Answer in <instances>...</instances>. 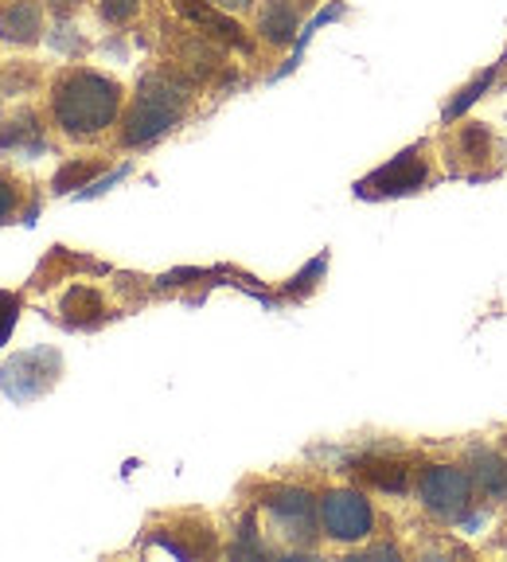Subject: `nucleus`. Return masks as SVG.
<instances>
[{
    "mask_svg": "<svg viewBox=\"0 0 507 562\" xmlns=\"http://www.w3.org/2000/svg\"><path fill=\"white\" fill-rule=\"evenodd\" d=\"M122 98V82L110 79V75H98V70L87 67H67L52 82V122L75 140L98 137V133H105L117 122Z\"/></svg>",
    "mask_w": 507,
    "mask_h": 562,
    "instance_id": "1",
    "label": "nucleus"
},
{
    "mask_svg": "<svg viewBox=\"0 0 507 562\" xmlns=\"http://www.w3.org/2000/svg\"><path fill=\"white\" fill-rule=\"evenodd\" d=\"M184 114H188L184 79L180 75H165V70H153V75L140 79L137 94H133L129 110L122 117L117 140H122L125 149L153 145V140H160L168 130H176V125L184 122Z\"/></svg>",
    "mask_w": 507,
    "mask_h": 562,
    "instance_id": "2",
    "label": "nucleus"
},
{
    "mask_svg": "<svg viewBox=\"0 0 507 562\" xmlns=\"http://www.w3.org/2000/svg\"><path fill=\"white\" fill-rule=\"evenodd\" d=\"M63 371L59 351L52 348H32L16 351L4 368H0V391L12 398V403H35L40 395H47Z\"/></svg>",
    "mask_w": 507,
    "mask_h": 562,
    "instance_id": "3",
    "label": "nucleus"
},
{
    "mask_svg": "<svg viewBox=\"0 0 507 562\" xmlns=\"http://www.w3.org/2000/svg\"><path fill=\"white\" fill-rule=\"evenodd\" d=\"M262 508L270 516V527L289 547L316 543V516H320V508H316L305 488H270Z\"/></svg>",
    "mask_w": 507,
    "mask_h": 562,
    "instance_id": "4",
    "label": "nucleus"
},
{
    "mask_svg": "<svg viewBox=\"0 0 507 562\" xmlns=\"http://www.w3.org/2000/svg\"><path fill=\"white\" fill-rule=\"evenodd\" d=\"M371 524H375V512H371V504H368L363 492L336 488L320 501V527H324V536L336 539V543L368 539Z\"/></svg>",
    "mask_w": 507,
    "mask_h": 562,
    "instance_id": "5",
    "label": "nucleus"
},
{
    "mask_svg": "<svg viewBox=\"0 0 507 562\" xmlns=\"http://www.w3.org/2000/svg\"><path fill=\"white\" fill-rule=\"evenodd\" d=\"M421 504L441 519H461L473 504V476L457 465H429L421 473Z\"/></svg>",
    "mask_w": 507,
    "mask_h": 562,
    "instance_id": "6",
    "label": "nucleus"
},
{
    "mask_svg": "<svg viewBox=\"0 0 507 562\" xmlns=\"http://www.w3.org/2000/svg\"><path fill=\"white\" fill-rule=\"evenodd\" d=\"M429 180V168L418 153H403V157H394L391 165H383L379 172H371L368 180H359L356 192L368 195V200H379V195H406V192H418L421 184Z\"/></svg>",
    "mask_w": 507,
    "mask_h": 562,
    "instance_id": "7",
    "label": "nucleus"
},
{
    "mask_svg": "<svg viewBox=\"0 0 507 562\" xmlns=\"http://www.w3.org/2000/svg\"><path fill=\"white\" fill-rule=\"evenodd\" d=\"M47 149V130L44 117L35 114L32 105H20L12 110L4 122H0V153L4 157H35V153Z\"/></svg>",
    "mask_w": 507,
    "mask_h": 562,
    "instance_id": "8",
    "label": "nucleus"
},
{
    "mask_svg": "<svg viewBox=\"0 0 507 562\" xmlns=\"http://www.w3.org/2000/svg\"><path fill=\"white\" fill-rule=\"evenodd\" d=\"M0 40L12 47H35L44 40V4L40 0H4L0 4Z\"/></svg>",
    "mask_w": 507,
    "mask_h": 562,
    "instance_id": "9",
    "label": "nucleus"
},
{
    "mask_svg": "<svg viewBox=\"0 0 507 562\" xmlns=\"http://www.w3.org/2000/svg\"><path fill=\"white\" fill-rule=\"evenodd\" d=\"M172 4H176V12H184V16L192 20L203 35H211V40L238 47V52H250L254 47L250 35L230 20V12H219L215 4H207V0H172Z\"/></svg>",
    "mask_w": 507,
    "mask_h": 562,
    "instance_id": "10",
    "label": "nucleus"
},
{
    "mask_svg": "<svg viewBox=\"0 0 507 562\" xmlns=\"http://www.w3.org/2000/svg\"><path fill=\"white\" fill-rule=\"evenodd\" d=\"M301 27V9L293 0H262L258 9V35H262L270 47H289L297 40Z\"/></svg>",
    "mask_w": 507,
    "mask_h": 562,
    "instance_id": "11",
    "label": "nucleus"
},
{
    "mask_svg": "<svg viewBox=\"0 0 507 562\" xmlns=\"http://www.w3.org/2000/svg\"><path fill=\"white\" fill-rule=\"evenodd\" d=\"M469 465H473V484L488 501H507V457L504 453L473 449V453H469Z\"/></svg>",
    "mask_w": 507,
    "mask_h": 562,
    "instance_id": "12",
    "label": "nucleus"
},
{
    "mask_svg": "<svg viewBox=\"0 0 507 562\" xmlns=\"http://www.w3.org/2000/svg\"><path fill=\"white\" fill-rule=\"evenodd\" d=\"M59 313H63V321H67V325L90 328L105 316V301H102V293H98L94 285H70V290L63 293V301H59Z\"/></svg>",
    "mask_w": 507,
    "mask_h": 562,
    "instance_id": "13",
    "label": "nucleus"
},
{
    "mask_svg": "<svg viewBox=\"0 0 507 562\" xmlns=\"http://www.w3.org/2000/svg\"><path fill=\"white\" fill-rule=\"evenodd\" d=\"M172 59H176L172 63L176 75H180V79H188V82L207 79L211 70L219 67V55L211 52L207 40H184V44H180V52H176Z\"/></svg>",
    "mask_w": 507,
    "mask_h": 562,
    "instance_id": "14",
    "label": "nucleus"
},
{
    "mask_svg": "<svg viewBox=\"0 0 507 562\" xmlns=\"http://www.w3.org/2000/svg\"><path fill=\"white\" fill-rule=\"evenodd\" d=\"M351 473H356L359 481H368V484H375V488H383V492H406V465H398V461L363 457V461H356V465H351Z\"/></svg>",
    "mask_w": 507,
    "mask_h": 562,
    "instance_id": "15",
    "label": "nucleus"
},
{
    "mask_svg": "<svg viewBox=\"0 0 507 562\" xmlns=\"http://www.w3.org/2000/svg\"><path fill=\"white\" fill-rule=\"evenodd\" d=\"M457 149H461L469 160H476V165H484V160H488V149H492V133L484 130V125H464V130L457 133Z\"/></svg>",
    "mask_w": 507,
    "mask_h": 562,
    "instance_id": "16",
    "label": "nucleus"
},
{
    "mask_svg": "<svg viewBox=\"0 0 507 562\" xmlns=\"http://www.w3.org/2000/svg\"><path fill=\"white\" fill-rule=\"evenodd\" d=\"M20 203H24V188H20V180L9 172H0V223L16 220Z\"/></svg>",
    "mask_w": 507,
    "mask_h": 562,
    "instance_id": "17",
    "label": "nucleus"
},
{
    "mask_svg": "<svg viewBox=\"0 0 507 562\" xmlns=\"http://www.w3.org/2000/svg\"><path fill=\"white\" fill-rule=\"evenodd\" d=\"M102 168V160H79V165H63L55 176V192H70V188H82L90 176Z\"/></svg>",
    "mask_w": 507,
    "mask_h": 562,
    "instance_id": "18",
    "label": "nucleus"
},
{
    "mask_svg": "<svg viewBox=\"0 0 507 562\" xmlns=\"http://www.w3.org/2000/svg\"><path fill=\"white\" fill-rule=\"evenodd\" d=\"M98 12H102L105 24L122 27V24H129V20H137L140 0H98Z\"/></svg>",
    "mask_w": 507,
    "mask_h": 562,
    "instance_id": "19",
    "label": "nucleus"
},
{
    "mask_svg": "<svg viewBox=\"0 0 507 562\" xmlns=\"http://www.w3.org/2000/svg\"><path fill=\"white\" fill-rule=\"evenodd\" d=\"M16 321H20V293L0 290V344H4L12 336Z\"/></svg>",
    "mask_w": 507,
    "mask_h": 562,
    "instance_id": "20",
    "label": "nucleus"
},
{
    "mask_svg": "<svg viewBox=\"0 0 507 562\" xmlns=\"http://www.w3.org/2000/svg\"><path fill=\"white\" fill-rule=\"evenodd\" d=\"M488 82H492V70H484V75H481V79H476V82H469V87L461 90V98H453V105H449V110H446L449 122H453V117L461 114V110H469V105H473L476 98H481V90H488Z\"/></svg>",
    "mask_w": 507,
    "mask_h": 562,
    "instance_id": "21",
    "label": "nucleus"
},
{
    "mask_svg": "<svg viewBox=\"0 0 507 562\" xmlns=\"http://www.w3.org/2000/svg\"><path fill=\"white\" fill-rule=\"evenodd\" d=\"M32 87H35L32 63H16V70L4 75V90H9V94H24V90H32Z\"/></svg>",
    "mask_w": 507,
    "mask_h": 562,
    "instance_id": "22",
    "label": "nucleus"
},
{
    "mask_svg": "<svg viewBox=\"0 0 507 562\" xmlns=\"http://www.w3.org/2000/svg\"><path fill=\"white\" fill-rule=\"evenodd\" d=\"M82 0H44V9H52V16H59V20H67Z\"/></svg>",
    "mask_w": 507,
    "mask_h": 562,
    "instance_id": "23",
    "label": "nucleus"
},
{
    "mask_svg": "<svg viewBox=\"0 0 507 562\" xmlns=\"http://www.w3.org/2000/svg\"><path fill=\"white\" fill-rule=\"evenodd\" d=\"M207 4H215L219 12H246L250 9V0H207Z\"/></svg>",
    "mask_w": 507,
    "mask_h": 562,
    "instance_id": "24",
    "label": "nucleus"
},
{
    "mask_svg": "<svg viewBox=\"0 0 507 562\" xmlns=\"http://www.w3.org/2000/svg\"><path fill=\"white\" fill-rule=\"evenodd\" d=\"M301 4H316V0H301Z\"/></svg>",
    "mask_w": 507,
    "mask_h": 562,
    "instance_id": "25",
    "label": "nucleus"
},
{
    "mask_svg": "<svg viewBox=\"0 0 507 562\" xmlns=\"http://www.w3.org/2000/svg\"><path fill=\"white\" fill-rule=\"evenodd\" d=\"M504 457H507V446H504Z\"/></svg>",
    "mask_w": 507,
    "mask_h": 562,
    "instance_id": "26",
    "label": "nucleus"
}]
</instances>
